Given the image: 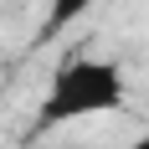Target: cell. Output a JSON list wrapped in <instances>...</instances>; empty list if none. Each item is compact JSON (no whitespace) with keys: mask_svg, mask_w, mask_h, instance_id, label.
Listing matches in <instances>:
<instances>
[{"mask_svg":"<svg viewBox=\"0 0 149 149\" xmlns=\"http://www.w3.org/2000/svg\"><path fill=\"white\" fill-rule=\"evenodd\" d=\"M129 149H149V129H144V134H139V139H134Z\"/></svg>","mask_w":149,"mask_h":149,"instance_id":"3","label":"cell"},{"mask_svg":"<svg viewBox=\"0 0 149 149\" xmlns=\"http://www.w3.org/2000/svg\"><path fill=\"white\" fill-rule=\"evenodd\" d=\"M103 0H46V10H41V26H36V36H31V46H52L62 36V31H72L77 21L88 10H98Z\"/></svg>","mask_w":149,"mask_h":149,"instance_id":"2","label":"cell"},{"mask_svg":"<svg viewBox=\"0 0 149 149\" xmlns=\"http://www.w3.org/2000/svg\"><path fill=\"white\" fill-rule=\"evenodd\" d=\"M129 103V82H123V67L108 57H72L62 62L52 82H46L41 103L31 113V139H46L67 129V123H82V118H108Z\"/></svg>","mask_w":149,"mask_h":149,"instance_id":"1","label":"cell"}]
</instances>
